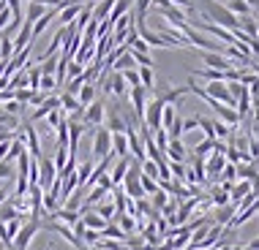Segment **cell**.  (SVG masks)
<instances>
[{
	"label": "cell",
	"instance_id": "cell-1",
	"mask_svg": "<svg viewBox=\"0 0 259 250\" xmlns=\"http://www.w3.org/2000/svg\"><path fill=\"white\" fill-rule=\"evenodd\" d=\"M38 231H41V220H25L22 228L17 231V237H14V242H11V250H27Z\"/></svg>",
	"mask_w": 259,
	"mask_h": 250
},
{
	"label": "cell",
	"instance_id": "cell-2",
	"mask_svg": "<svg viewBox=\"0 0 259 250\" xmlns=\"http://www.w3.org/2000/svg\"><path fill=\"white\" fill-rule=\"evenodd\" d=\"M107 155H112V134L107 128H96V139H93V161H104Z\"/></svg>",
	"mask_w": 259,
	"mask_h": 250
},
{
	"label": "cell",
	"instance_id": "cell-3",
	"mask_svg": "<svg viewBox=\"0 0 259 250\" xmlns=\"http://www.w3.org/2000/svg\"><path fill=\"white\" fill-rule=\"evenodd\" d=\"M134 27H137V33H139V38L145 41L148 46H164V49H172V41L169 38H164L161 33H156V30H150L148 27V22H134Z\"/></svg>",
	"mask_w": 259,
	"mask_h": 250
},
{
	"label": "cell",
	"instance_id": "cell-4",
	"mask_svg": "<svg viewBox=\"0 0 259 250\" xmlns=\"http://www.w3.org/2000/svg\"><path fill=\"white\" fill-rule=\"evenodd\" d=\"M19 131H22V136L27 139V155L33 158V161H38L41 155H44V152H41V139H38V134H36V128H33V122H19Z\"/></svg>",
	"mask_w": 259,
	"mask_h": 250
},
{
	"label": "cell",
	"instance_id": "cell-5",
	"mask_svg": "<svg viewBox=\"0 0 259 250\" xmlns=\"http://www.w3.org/2000/svg\"><path fill=\"white\" fill-rule=\"evenodd\" d=\"M161 117H164V103L161 101H148V109H145V117H142V125L150 131H161Z\"/></svg>",
	"mask_w": 259,
	"mask_h": 250
},
{
	"label": "cell",
	"instance_id": "cell-6",
	"mask_svg": "<svg viewBox=\"0 0 259 250\" xmlns=\"http://www.w3.org/2000/svg\"><path fill=\"white\" fill-rule=\"evenodd\" d=\"M104 117H107V103H104V101H93V103L85 109L82 125H85V128H101V125H104Z\"/></svg>",
	"mask_w": 259,
	"mask_h": 250
},
{
	"label": "cell",
	"instance_id": "cell-7",
	"mask_svg": "<svg viewBox=\"0 0 259 250\" xmlns=\"http://www.w3.org/2000/svg\"><path fill=\"white\" fill-rule=\"evenodd\" d=\"M55 177H58V169H55L52 158H44V155H41V158H38V188L47 193V191L52 188Z\"/></svg>",
	"mask_w": 259,
	"mask_h": 250
},
{
	"label": "cell",
	"instance_id": "cell-8",
	"mask_svg": "<svg viewBox=\"0 0 259 250\" xmlns=\"http://www.w3.org/2000/svg\"><path fill=\"white\" fill-rule=\"evenodd\" d=\"M186 93H188L186 85H183V87H166V85H161V87L156 90V101H161L164 106H175V103L180 106Z\"/></svg>",
	"mask_w": 259,
	"mask_h": 250
},
{
	"label": "cell",
	"instance_id": "cell-9",
	"mask_svg": "<svg viewBox=\"0 0 259 250\" xmlns=\"http://www.w3.org/2000/svg\"><path fill=\"white\" fill-rule=\"evenodd\" d=\"M199 57L207 68H213V71H232V68H237L232 60L224 57V54H219V52H202Z\"/></svg>",
	"mask_w": 259,
	"mask_h": 250
},
{
	"label": "cell",
	"instance_id": "cell-10",
	"mask_svg": "<svg viewBox=\"0 0 259 250\" xmlns=\"http://www.w3.org/2000/svg\"><path fill=\"white\" fill-rule=\"evenodd\" d=\"M210 109H213L215 114H219V120L224 122V125H229V128H237V122H240V114L235 112V109H229V106H224V103H219V101H210L207 103Z\"/></svg>",
	"mask_w": 259,
	"mask_h": 250
},
{
	"label": "cell",
	"instance_id": "cell-11",
	"mask_svg": "<svg viewBox=\"0 0 259 250\" xmlns=\"http://www.w3.org/2000/svg\"><path fill=\"white\" fill-rule=\"evenodd\" d=\"M131 103H134V117L139 122H142V117H145V109H148V90L145 87H134L131 90Z\"/></svg>",
	"mask_w": 259,
	"mask_h": 250
},
{
	"label": "cell",
	"instance_id": "cell-12",
	"mask_svg": "<svg viewBox=\"0 0 259 250\" xmlns=\"http://www.w3.org/2000/svg\"><path fill=\"white\" fill-rule=\"evenodd\" d=\"M224 166H227V158L219 155V152H210V155L205 158V177L219 179V174H221Z\"/></svg>",
	"mask_w": 259,
	"mask_h": 250
},
{
	"label": "cell",
	"instance_id": "cell-13",
	"mask_svg": "<svg viewBox=\"0 0 259 250\" xmlns=\"http://www.w3.org/2000/svg\"><path fill=\"white\" fill-rule=\"evenodd\" d=\"M197 201H199V199H188L186 204H180V207H178V215L166 218V223H169V226H186V220L191 218V212H194V207H197Z\"/></svg>",
	"mask_w": 259,
	"mask_h": 250
},
{
	"label": "cell",
	"instance_id": "cell-14",
	"mask_svg": "<svg viewBox=\"0 0 259 250\" xmlns=\"http://www.w3.org/2000/svg\"><path fill=\"white\" fill-rule=\"evenodd\" d=\"M30 44H33V25H30V22H22V27H19V33H17V38L11 41L14 54L22 52L25 46H30Z\"/></svg>",
	"mask_w": 259,
	"mask_h": 250
},
{
	"label": "cell",
	"instance_id": "cell-15",
	"mask_svg": "<svg viewBox=\"0 0 259 250\" xmlns=\"http://www.w3.org/2000/svg\"><path fill=\"white\" fill-rule=\"evenodd\" d=\"M164 158H166L169 163H186L188 152H186V147H183V139H180V142H169V144H166Z\"/></svg>",
	"mask_w": 259,
	"mask_h": 250
},
{
	"label": "cell",
	"instance_id": "cell-16",
	"mask_svg": "<svg viewBox=\"0 0 259 250\" xmlns=\"http://www.w3.org/2000/svg\"><path fill=\"white\" fill-rule=\"evenodd\" d=\"M104 122H107V131H109V134H125V131H128V128H125V120H123L120 114H117L115 106H112L109 112H107Z\"/></svg>",
	"mask_w": 259,
	"mask_h": 250
},
{
	"label": "cell",
	"instance_id": "cell-17",
	"mask_svg": "<svg viewBox=\"0 0 259 250\" xmlns=\"http://www.w3.org/2000/svg\"><path fill=\"white\" fill-rule=\"evenodd\" d=\"M128 166H131V158H117L115 161V169L109 171V179H112V185H120L123 182V177H125V171H128Z\"/></svg>",
	"mask_w": 259,
	"mask_h": 250
},
{
	"label": "cell",
	"instance_id": "cell-18",
	"mask_svg": "<svg viewBox=\"0 0 259 250\" xmlns=\"http://www.w3.org/2000/svg\"><path fill=\"white\" fill-rule=\"evenodd\" d=\"M112 155L128 158V139H125V134H112Z\"/></svg>",
	"mask_w": 259,
	"mask_h": 250
},
{
	"label": "cell",
	"instance_id": "cell-19",
	"mask_svg": "<svg viewBox=\"0 0 259 250\" xmlns=\"http://www.w3.org/2000/svg\"><path fill=\"white\" fill-rule=\"evenodd\" d=\"M79 220L85 223V228H90V231H99V234L104 231V226H107V220H101V218H99V215H96L93 210H90V212H85Z\"/></svg>",
	"mask_w": 259,
	"mask_h": 250
},
{
	"label": "cell",
	"instance_id": "cell-20",
	"mask_svg": "<svg viewBox=\"0 0 259 250\" xmlns=\"http://www.w3.org/2000/svg\"><path fill=\"white\" fill-rule=\"evenodd\" d=\"M237 212V207L235 204H227V207H219V212H215V220H213V226H229V220H232V215Z\"/></svg>",
	"mask_w": 259,
	"mask_h": 250
},
{
	"label": "cell",
	"instance_id": "cell-21",
	"mask_svg": "<svg viewBox=\"0 0 259 250\" xmlns=\"http://www.w3.org/2000/svg\"><path fill=\"white\" fill-rule=\"evenodd\" d=\"M79 11H82V6H66L60 14H58V19H60V25L63 27H68V25H74V19L79 17Z\"/></svg>",
	"mask_w": 259,
	"mask_h": 250
},
{
	"label": "cell",
	"instance_id": "cell-22",
	"mask_svg": "<svg viewBox=\"0 0 259 250\" xmlns=\"http://www.w3.org/2000/svg\"><path fill=\"white\" fill-rule=\"evenodd\" d=\"M259 177V169L254 163H237V179H246V182H254Z\"/></svg>",
	"mask_w": 259,
	"mask_h": 250
},
{
	"label": "cell",
	"instance_id": "cell-23",
	"mask_svg": "<svg viewBox=\"0 0 259 250\" xmlns=\"http://www.w3.org/2000/svg\"><path fill=\"white\" fill-rule=\"evenodd\" d=\"M161 17H166V19H169L172 25H178V30H180V27H183V25L188 22V19H186V11L175 9V6H169V9H166V11H161Z\"/></svg>",
	"mask_w": 259,
	"mask_h": 250
},
{
	"label": "cell",
	"instance_id": "cell-24",
	"mask_svg": "<svg viewBox=\"0 0 259 250\" xmlns=\"http://www.w3.org/2000/svg\"><path fill=\"white\" fill-rule=\"evenodd\" d=\"M93 212L99 215L101 220H107V223H112V220H115V204H112V201H101V204H96Z\"/></svg>",
	"mask_w": 259,
	"mask_h": 250
},
{
	"label": "cell",
	"instance_id": "cell-25",
	"mask_svg": "<svg viewBox=\"0 0 259 250\" xmlns=\"http://www.w3.org/2000/svg\"><path fill=\"white\" fill-rule=\"evenodd\" d=\"M131 68H137V62H134V57H131V52H123L120 57H117L115 62H112V71H131Z\"/></svg>",
	"mask_w": 259,
	"mask_h": 250
},
{
	"label": "cell",
	"instance_id": "cell-26",
	"mask_svg": "<svg viewBox=\"0 0 259 250\" xmlns=\"http://www.w3.org/2000/svg\"><path fill=\"white\" fill-rule=\"evenodd\" d=\"M76 101H79L82 106L88 109L90 103L96 101V85H82V90H79V93H76Z\"/></svg>",
	"mask_w": 259,
	"mask_h": 250
},
{
	"label": "cell",
	"instance_id": "cell-27",
	"mask_svg": "<svg viewBox=\"0 0 259 250\" xmlns=\"http://www.w3.org/2000/svg\"><path fill=\"white\" fill-rule=\"evenodd\" d=\"M227 11L235 17H251V9L246 6V0H227Z\"/></svg>",
	"mask_w": 259,
	"mask_h": 250
},
{
	"label": "cell",
	"instance_id": "cell-28",
	"mask_svg": "<svg viewBox=\"0 0 259 250\" xmlns=\"http://www.w3.org/2000/svg\"><path fill=\"white\" fill-rule=\"evenodd\" d=\"M137 74H139V85L145 90L156 87V74H153V68H137Z\"/></svg>",
	"mask_w": 259,
	"mask_h": 250
},
{
	"label": "cell",
	"instance_id": "cell-29",
	"mask_svg": "<svg viewBox=\"0 0 259 250\" xmlns=\"http://www.w3.org/2000/svg\"><path fill=\"white\" fill-rule=\"evenodd\" d=\"M101 239H112V242H125V234L117 228L115 223H107L104 226V231H101Z\"/></svg>",
	"mask_w": 259,
	"mask_h": 250
},
{
	"label": "cell",
	"instance_id": "cell-30",
	"mask_svg": "<svg viewBox=\"0 0 259 250\" xmlns=\"http://www.w3.org/2000/svg\"><path fill=\"white\" fill-rule=\"evenodd\" d=\"M213 147H215V139H202L197 147H194V158H202V161H205L210 152H213Z\"/></svg>",
	"mask_w": 259,
	"mask_h": 250
},
{
	"label": "cell",
	"instance_id": "cell-31",
	"mask_svg": "<svg viewBox=\"0 0 259 250\" xmlns=\"http://www.w3.org/2000/svg\"><path fill=\"white\" fill-rule=\"evenodd\" d=\"M134 22H145L150 17V0H134Z\"/></svg>",
	"mask_w": 259,
	"mask_h": 250
},
{
	"label": "cell",
	"instance_id": "cell-32",
	"mask_svg": "<svg viewBox=\"0 0 259 250\" xmlns=\"http://www.w3.org/2000/svg\"><path fill=\"white\" fill-rule=\"evenodd\" d=\"M210 204L227 207V204H229V193L224 191V188H210Z\"/></svg>",
	"mask_w": 259,
	"mask_h": 250
},
{
	"label": "cell",
	"instance_id": "cell-33",
	"mask_svg": "<svg viewBox=\"0 0 259 250\" xmlns=\"http://www.w3.org/2000/svg\"><path fill=\"white\" fill-rule=\"evenodd\" d=\"M44 14H47V9H44V6H41V3H30V6H27V17H25V22L36 25L38 19L44 17Z\"/></svg>",
	"mask_w": 259,
	"mask_h": 250
},
{
	"label": "cell",
	"instance_id": "cell-34",
	"mask_svg": "<svg viewBox=\"0 0 259 250\" xmlns=\"http://www.w3.org/2000/svg\"><path fill=\"white\" fill-rule=\"evenodd\" d=\"M112 191H115V201H112V204H115V215H123L125 212V207H128V196H125V193L120 191V188H112Z\"/></svg>",
	"mask_w": 259,
	"mask_h": 250
},
{
	"label": "cell",
	"instance_id": "cell-35",
	"mask_svg": "<svg viewBox=\"0 0 259 250\" xmlns=\"http://www.w3.org/2000/svg\"><path fill=\"white\" fill-rule=\"evenodd\" d=\"M27 87V71H17L9 79V90H25Z\"/></svg>",
	"mask_w": 259,
	"mask_h": 250
},
{
	"label": "cell",
	"instance_id": "cell-36",
	"mask_svg": "<svg viewBox=\"0 0 259 250\" xmlns=\"http://www.w3.org/2000/svg\"><path fill=\"white\" fill-rule=\"evenodd\" d=\"M186 163H169V177H175V182H186Z\"/></svg>",
	"mask_w": 259,
	"mask_h": 250
},
{
	"label": "cell",
	"instance_id": "cell-37",
	"mask_svg": "<svg viewBox=\"0 0 259 250\" xmlns=\"http://www.w3.org/2000/svg\"><path fill=\"white\" fill-rule=\"evenodd\" d=\"M150 204H153V210H158V212H161V210H164L166 204H169V196H166V193H164V191H161V188H158V191L153 193V201H150Z\"/></svg>",
	"mask_w": 259,
	"mask_h": 250
},
{
	"label": "cell",
	"instance_id": "cell-38",
	"mask_svg": "<svg viewBox=\"0 0 259 250\" xmlns=\"http://www.w3.org/2000/svg\"><path fill=\"white\" fill-rule=\"evenodd\" d=\"M153 144L158 147V152H164L166 150V144H169V136H166V131L161 128V131H153Z\"/></svg>",
	"mask_w": 259,
	"mask_h": 250
},
{
	"label": "cell",
	"instance_id": "cell-39",
	"mask_svg": "<svg viewBox=\"0 0 259 250\" xmlns=\"http://www.w3.org/2000/svg\"><path fill=\"white\" fill-rule=\"evenodd\" d=\"M82 71H85V66L76 62V60H71V62H68V68H66V79H79Z\"/></svg>",
	"mask_w": 259,
	"mask_h": 250
},
{
	"label": "cell",
	"instance_id": "cell-40",
	"mask_svg": "<svg viewBox=\"0 0 259 250\" xmlns=\"http://www.w3.org/2000/svg\"><path fill=\"white\" fill-rule=\"evenodd\" d=\"M139 185H142L145 196H148V193H150V196H153V193L158 191V182H156V179H150V177H145V174H139Z\"/></svg>",
	"mask_w": 259,
	"mask_h": 250
},
{
	"label": "cell",
	"instance_id": "cell-41",
	"mask_svg": "<svg viewBox=\"0 0 259 250\" xmlns=\"http://www.w3.org/2000/svg\"><path fill=\"white\" fill-rule=\"evenodd\" d=\"M120 76L125 79V85H128L131 90H134V87H142V85H139V74H137V68H131V71H120Z\"/></svg>",
	"mask_w": 259,
	"mask_h": 250
},
{
	"label": "cell",
	"instance_id": "cell-42",
	"mask_svg": "<svg viewBox=\"0 0 259 250\" xmlns=\"http://www.w3.org/2000/svg\"><path fill=\"white\" fill-rule=\"evenodd\" d=\"M66 120V114H63V109H55V112H50L47 114V125H50V128H58V125Z\"/></svg>",
	"mask_w": 259,
	"mask_h": 250
},
{
	"label": "cell",
	"instance_id": "cell-43",
	"mask_svg": "<svg viewBox=\"0 0 259 250\" xmlns=\"http://www.w3.org/2000/svg\"><path fill=\"white\" fill-rule=\"evenodd\" d=\"M52 163H55V169L60 171L63 166L68 163V150H66V147H58V152H55V161H52Z\"/></svg>",
	"mask_w": 259,
	"mask_h": 250
},
{
	"label": "cell",
	"instance_id": "cell-44",
	"mask_svg": "<svg viewBox=\"0 0 259 250\" xmlns=\"http://www.w3.org/2000/svg\"><path fill=\"white\" fill-rule=\"evenodd\" d=\"M82 85H85V82H82V76H79V79H68L66 82V95H74V98H76V93L82 90Z\"/></svg>",
	"mask_w": 259,
	"mask_h": 250
},
{
	"label": "cell",
	"instance_id": "cell-45",
	"mask_svg": "<svg viewBox=\"0 0 259 250\" xmlns=\"http://www.w3.org/2000/svg\"><path fill=\"white\" fill-rule=\"evenodd\" d=\"M14 177V163L0 161V179H11Z\"/></svg>",
	"mask_w": 259,
	"mask_h": 250
},
{
	"label": "cell",
	"instance_id": "cell-46",
	"mask_svg": "<svg viewBox=\"0 0 259 250\" xmlns=\"http://www.w3.org/2000/svg\"><path fill=\"white\" fill-rule=\"evenodd\" d=\"M197 120H199V114H197V117H188V120H183V134H188V131L197 128Z\"/></svg>",
	"mask_w": 259,
	"mask_h": 250
},
{
	"label": "cell",
	"instance_id": "cell-47",
	"mask_svg": "<svg viewBox=\"0 0 259 250\" xmlns=\"http://www.w3.org/2000/svg\"><path fill=\"white\" fill-rule=\"evenodd\" d=\"M246 6L251 9V14H259V0H246Z\"/></svg>",
	"mask_w": 259,
	"mask_h": 250
},
{
	"label": "cell",
	"instance_id": "cell-48",
	"mask_svg": "<svg viewBox=\"0 0 259 250\" xmlns=\"http://www.w3.org/2000/svg\"><path fill=\"white\" fill-rule=\"evenodd\" d=\"M246 250H259V237H256V239H251L248 245H246Z\"/></svg>",
	"mask_w": 259,
	"mask_h": 250
},
{
	"label": "cell",
	"instance_id": "cell-49",
	"mask_svg": "<svg viewBox=\"0 0 259 250\" xmlns=\"http://www.w3.org/2000/svg\"><path fill=\"white\" fill-rule=\"evenodd\" d=\"M3 201H9V191H6V188H0V204H3Z\"/></svg>",
	"mask_w": 259,
	"mask_h": 250
},
{
	"label": "cell",
	"instance_id": "cell-50",
	"mask_svg": "<svg viewBox=\"0 0 259 250\" xmlns=\"http://www.w3.org/2000/svg\"><path fill=\"white\" fill-rule=\"evenodd\" d=\"M88 250H93V247H88Z\"/></svg>",
	"mask_w": 259,
	"mask_h": 250
},
{
	"label": "cell",
	"instance_id": "cell-51",
	"mask_svg": "<svg viewBox=\"0 0 259 250\" xmlns=\"http://www.w3.org/2000/svg\"><path fill=\"white\" fill-rule=\"evenodd\" d=\"M0 3H3V0H0Z\"/></svg>",
	"mask_w": 259,
	"mask_h": 250
}]
</instances>
